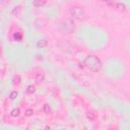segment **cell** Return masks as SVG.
Masks as SVG:
<instances>
[{
  "label": "cell",
  "mask_w": 130,
  "mask_h": 130,
  "mask_svg": "<svg viewBox=\"0 0 130 130\" xmlns=\"http://www.w3.org/2000/svg\"><path fill=\"white\" fill-rule=\"evenodd\" d=\"M17 95H19V93H17V92H16V91H14V92H12L11 93H10L9 98H10L11 100H14V99H15V98L17 97Z\"/></svg>",
  "instance_id": "obj_12"
},
{
  "label": "cell",
  "mask_w": 130,
  "mask_h": 130,
  "mask_svg": "<svg viewBox=\"0 0 130 130\" xmlns=\"http://www.w3.org/2000/svg\"><path fill=\"white\" fill-rule=\"evenodd\" d=\"M20 13H21V6H17V7H15V8L13 9L12 15H14V16H19Z\"/></svg>",
  "instance_id": "obj_6"
},
{
  "label": "cell",
  "mask_w": 130,
  "mask_h": 130,
  "mask_svg": "<svg viewBox=\"0 0 130 130\" xmlns=\"http://www.w3.org/2000/svg\"><path fill=\"white\" fill-rule=\"evenodd\" d=\"M44 111H45V113H46V114H49V113H50V111H51L50 105H48V104L44 105Z\"/></svg>",
  "instance_id": "obj_11"
},
{
  "label": "cell",
  "mask_w": 130,
  "mask_h": 130,
  "mask_svg": "<svg viewBox=\"0 0 130 130\" xmlns=\"http://www.w3.org/2000/svg\"><path fill=\"white\" fill-rule=\"evenodd\" d=\"M96 116L97 115L95 113H93V112H88V113H86V117H88L89 120H93V119L96 118Z\"/></svg>",
  "instance_id": "obj_10"
},
{
  "label": "cell",
  "mask_w": 130,
  "mask_h": 130,
  "mask_svg": "<svg viewBox=\"0 0 130 130\" xmlns=\"http://www.w3.org/2000/svg\"><path fill=\"white\" fill-rule=\"evenodd\" d=\"M103 1L106 3V4L111 6L112 8L119 10V11H121V12H125L126 10H127V7H126L124 3L118 1V0H103Z\"/></svg>",
  "instance_id": "obj_3"
},
{
  "label": "cell",
  "mask_w": 130,
  "mask_h": 130,
  "mask_svg": "<svg viewBox=\"0 0 130 130\" xmlns=\"http://www.w3.org/2000/svg\"><path fill=\"white\" fill-rule=\"evenodd\" d=\"M26 115H27V116H32V110H31V109L27 110L26 111Z\"/></svg>",
  "instance_id": "obj_14"
},
{
  "label": "cell",
  "mask_w": 130,
  "mask_h": 130,
  "mask_svg": "<svg viewBox=\"0 0 130 130\" xmlns=\"http://www.w3.org/2000/svg\"><path fill=\"white\" fill-rule=\"evenodd\" d=\"M47 1H48V0H34L32 4H34V6H36V7H42L46 4Z\"/></svg>",
  "instance_id": "obj_4"
},
{
  "label": "cell",
  "mask_w": 130,
  "mask_h": 130,
  "mask_svg": "<svg viewBox=\"0 0 130 130\" xmlns=\"http://www.w3.org/2000/svg\"><path fill=\"white\" fill-rule=\"evenodd\" d=\"M44 79H45V76H44V74H42V73H38L35 77V80L37 84H41V82L44 81Z\"/></svg>",
  "instance_id": "obj_5"
},
{
  "label": "cell",
  "mask_w": 130,
  "mask_h": 130,
  "mask_svg": "<svg viewBox=\"0 0 130 130\" xmlns=\"http://www.w3.org/2000/svg\"><path fill=\"white\" fill-rule=\"evenodd\" d=\"M84 67L92 72H98L102 68V62L95 55H88L84 61Z\"/></svg>",
  "instance_id": "obj_1"
},
{
  "label": "cell",
  "mask_w": 130,
  "mask_h": 130,
  "mask_svg": "<svg viewBox=\"0 0 130 130\" xmlns=\"http://www.w3.org/2000/svg\"><path fill=\"white\" fill-rule=\"evenodd\" d=\"M13 38H14V40H15V41L20 42L21 40H23V35L19 34V32H15V34L13 35Z\"/></svg>",
  "instance_id": "obj_9"
},
{
  "label": "cell",
  "mask_w": 130,
  "mask_h": 130,
  "mask_svg": "<svg viewBox=\"0 0 130 130\" xmlns=\"http://www.w3.org/2000/svg\"><path fill=\"white\" fill-rule=\"evenodd\" d=\"M28 93H35V86H32V85H30L28 88Z\"/></svg>",
  "instance_id": "obj_13"
},
{
  "label": "cell",
  "mask_w": 130,
  "mask_h": 130,
  "mask_svg": "<svg viewBox=\"0 0 130 130\" xmlns=\"http://www.w3.org/2000/svg\"><path fill=\"white\" fill-rule=\"evenodd\" d=\"M47 45H48V43H47V41H45V40L39 41V42H38V44H37L38 48H41V49H42V48H46Z\"/></svg>",
  "instance_id": "obj_7"
},
{
  "label": "cell",
  "mask_w": 130,
  "mask_h": 130,
  "mask_svg": "<svg viewBox=\"0 0 130 130\" xmlns=\"http://www.w3.org/2000/svg\"><path fill=\"white\" fill-rule=\"evenodd\" d=\"M20 114V111L19 108H15V109H13L11 112H10V115H11L12 117H19Z\"/></svg>",
  "instance_id": "obj_8"
},
{
  "label": "cell",
  "mask_w": 130,
  "mask_h": 130,
  "mask_svg": "<svg viewBox=\"0 0 130 130\" xmlns=\"http://www.w3.org/2000/svg\"><path fill=\"white\" fill-rule=\"evenodd\" d=\"M69 13L73 19H77L79 21H84L86 19V14L84 13V9H82L81 7H78V6L71 7V8L69 9Z\"/></svg>",
  "instance_id": "obj_2"
},
{
  "label": "cell",
  "mask_w": 130,
  "mask_h": 130,
  "mask_svg": "<svg viewBox=\"0 0 130 130\" xmlns=\"http://www.w3.org/2000/svg\"><path fill=\"white\" fill-rule=\"evenodd\" d=\"M0 1H1L3 4H7V3H9L10 0H0Z\"/></svg>",
  "instance_id": "obj_15"
}]
</instances>
